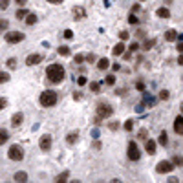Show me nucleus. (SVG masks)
<instances>
[{"label": "nucleus", "mask_w": 183, "mask_h": 183, "mask_svg": "<svg viewBox=\"0 0 183 183\" xmlns=\"http://www.w3.org/2000/svg\"><path fill=\"white\" fill-rule=\"evenodd\" d=\"M77 83H79L81 86H83V84H86V77H79V79H77Z\"/></svg>", "instance_id": "obj_41"}, {"label": "nucleus", "mask_w": 183, "mask_h": 183, "mask_svg": "<svg viewBox=\"0 0 183 183\" xmlns=\"http://www.w3.org/2000/svg\"><path fill=\"white\" fill-rule=\"evenodd\" d=\"M125 50H126V48H125V44H123V40H121L119 44H116V46H114L112 53H114V55H121L123 51H125Z\"/></svg>", "instance_id": "obj_15"}, {"label": "nucleus", "mask_w": 183, "mask_h": 183, "mask_svg": "<svg viewBox=\"0 0 183 183\" xmlns=\"http://www.w3.org/2000/svg\"><path fill=\"white\" fill-rule=\"evenodd\" d=\"M8 68H9V70H15V68H17V61H15V59H9V61H8Z\"/></svg>", "instance_id": "obj_28"}, {"label": "nucleus", "mask_w": 183, "mask_h": 183, "mask_svg": "<svg viewBox=\"0 0 183 183\" xmlns=\"http://www.w3.org/2000/svg\"><path fill=\"white\" fill-rule=\"evenodd\" d=\"M39 103H40L42 106H46V108L53 106L55 103H57V94H55L53 90H46V92H42V94H40V97H39Z\"/></svg>", "instance_id": "obj_2"}, {"label": "nucleus", "mask_w": 183, "mask_h": 183, "mask_svg": "<svg viewBox=\"0 0 183 183\" xmlns=\"http://www.w3.org/2000/svg\"><path fill=\"white\" fill-rule=\"evenodd\" d=\"M117 126H119L117 123H112V125H110V128H112V130H117Z\"/></svg>", "instance_id": "obj_47"}, {"label": "nucleus", "mask_w": 183, "mask_h": 183, "mask_svg": "<svg viewBox=\"0 0 183 183\" xmlns=\"http://www.w3.org/2000/svg\"><path fill=\"white\" fill-rule=\"evenodd\" d=\"M62 35H64V39H68V40H70V39H73V31H72V30H64Z\"/></svg>", "instance_id": "obj_27"}, {"label": "nucleus", "mask_w": 183, "mask_h": 183, "mask_svg": "<svg viewBox=\"0 0 183 183\" xmlns=\"http://www.w3.org/2000/svg\"><path fill=\"white\" fill-rule=\"evenodd\" d=\"M110 116H112V106L101 103V105L97 106V121H99V119H106V117H110Z\"/></svg>", "instance_id": "obj_5"}, {"label": "nucleus", "mask_w": 183, "mask_h": 183, "mask_svg": "<svg viewBox=\"0 0 183 183\" xmlns=\"http://www.w3.org/2000/svg\"><path fill=\"white\" fill-rule=\"evenodd\" d=\"M105 81H106V84H110V86H112V84H116V75H106V79H105Z\"/></svg>", "instance_id": "obj_25"}, {"label": "nucleus", "mask_w": 183, "mask_h": 183, "mask_svg": "<svg viewBox=\"0 0 183 183\" xmlns=\"http://www.w3.org/2000/svg\"><path fill=\"white\" fill-rule=\"evenodd\" d=\"M6 40H8L9 44L22 42V40H24V33H20V31H11V33H8V35H6Z\"/></svg>", "instance_id": "obj_6"}, {"label": "nucleus", "mask_w": 183, "mask_h": 183, "mask_svg": "<svg viewBox=\"0 0 183 183\" xmlns=\"http://www.w3.org/2000/svg\"><path fill=\"white\" fill-rule=\"evenodd\" d=\"M9 139V136H8V132H6V130H0V143H2V145H4V143H6V141Z\"/></svg>", "instance_id": "obj_23"}, {"label": "nucleus", "mask_w": 183, "mask_h": 183, "mask_svg": "<svg viewBox=\"0 0 183 183\" xmlns=\"http://www.w3.org/2000/svg\"><path fill=\"white\" fill-rule=\"evenodd\" d=\"M180 40H183V33H181V35H180Z\"/></svg>", "instance_id": "obj_50"}, {"label": "nucleus", "mask_w": 183, "mask_h": 183, "mask_svg": "<svg viewBox=\"0 0 183 183\" xmlns=\"http://www.w3.org/2000/svg\"><path fill=\"white\" fill-rule=\"evenodd\" d=\"M73 61H75V64H81V62L84 61V57H83V55H77V57L73 59Z\"/></svg>", "instance_id": "obj_36"}, {"label": "nucleus", "mask_w": 183, "mask_h": 183, "mask_svg": "<svg viewBox=\"0 0 183 183\" xmlns=\"http://www.w3.org/2000/svg\"><path fill=\"white\" fill-rule=\"evenodd\" d=\"M178 51H180V53H183V40L178 44Z\"/></svg>", "instance_id": "obj_44"}, {"label": "nucleus", "mask_w": 183, "mask_h": 183, "mask_svg": "<svg viewBox=\"0 0 183 183\" xmlns=\"http://www.w3.org/2000/svg\"><path fill=\"white\" fill-rule=\"evenodd\" d=\"M39 147H40V150H50V147H51V136H42L40 141H39Z\"/></svg>", "instance_id": "obj_8"}, {"label": "nucleus", "mask_w": 183, "mask_h": 183, "mask_svg": "<svg viewBox=\"0 0 183 183\" xmlns=\"http://www.w3.org/2000/svg\"><path fill=\"white\" fill-rule=\"evenodd\" d=\"M137 50H139V44H137V42L130 44V51H137Z\"/></svg>", "instance_id": "obj_35"}, {"label": "nucleus", "mask_w": 183, "mask_h": 183, "mask_svg": "<svg viewBox=\"0 0 183 183\" xmlns=\"http://www.w3.org/2000/svg\"><path fill=\"white\" fill-rule=\"evenodd\" d=\"M141 2H143V0H141Z\"/></svg>", "instance_id": "obj_52"}, {"label": "nucleus", "mask_w": 183, "mask_h": 183, "mask_svg": "<svg viewBox=\"0 0 183 183\" xmlns=\"http://www.w3.org/2000/svg\"><path fill=\"white\" fill-rule=\"evenodd\" d=\"M22 121H24V116H22L20 112H19V114H13V117H11V125H13V126H20Z\"/></svg>", "instance_id": "obj_13"}, {"label": "nucleus", "mask_w": 183, "mask_h": 183, "mask_svg": "<svg viewBox=\"0 0 183 183\" xmlns=\"http://www.w3.org/2000/svg\"><path fill=\"white\" fill-rule=\"evenodd\" d=\"M158 141H159V145H163V147H165V145H169V136H167V132H161Z\"/></svg>", "instance_id": "obj_19"}, {"label": "nucleus", "mask_w": 183, "mask_h": 183, "mask_svg": "<svg viewBox=\"0 0 183 183\" xmlns=\"http://www.w3.org/2000/svg\"><path fill=\"white\" fill-rule=\"evenodd\" d=\"M174 132L183 136V116H178V117L174 119Z\"/></svg>", "instance_id": "obj_10"}, {"label": "nucleus", "mask_w": 183, "mask_h": 183, "mask_svg": "<svg viewBox=\"0 0 183 183\" xmlns=\"http://www.w3.org/2000/svg\"><path fill=\"white\" fill-rule=\"evenodd\" d=\"M172 169H174V163L172 161H159V163H158V167H156V172L167 174V172H170Z\"/></svg>", "instance_id": "obj_7"}, {"label": "nucleus", "mask_w": 183, "mask_h": 183, "mask_svg": "<svg viewBox=\"0 0 183 183\" xmlns=\"http://www.w3.org/2000/svg\"><path fill=\"white\" fill-rule=\"evenodd\" d=\"M6 28H8V20H4V19H2V22H0V30L4 31Z\"/></svg>", "instance_id": "obj_38"}, {"label": "nucleus", "mask_w": 183, "mask_h": 183, "mask_svg": "<svg viewBox=\"0 0 183 183\" xmlns=\"http://www.w3.org/2000/svg\"><path fill=\"white\" fill-rule=\"evenodd\" d=\"M172 163H174V165H176V167H180V165H183V159H181V158H180V156H176V158H174V159H172Z\"/></svg>", "instance_id": "obj_31"}, {"label": "nucleus", "mask_w": 183, "mask_h": 183, "mask_svg": "<svg viewBox=\"0 0 183 183\" xmlns=\"http://www.w3.org/2000/svg\"><path fill=\"white\" fill-rule=\"evenodd\" d=\"M90 86H92V90H94V92H99V83H92Z\"/></svg>", "instance_id": "obj_43"}, {"label": "nucleus", "mask_w": 183, "mask_h": 183, "mask_svg": "<svg viewBox=\"0 0 183 183\" xmlns=\"http://www.w3.org/2000/svg\"><path fill=\"white\" fill-rule=\"evenodd\" d=\"M128 22H130V24H137V17L130 15V17H128Z\"/></svg>", "instance_id": "obj_37"}, {"label": "nucleus", "mask_w": 183, "mask_h": 183, "mask_svg": "<svg viewBox=\"0 0 183 183\" xmlns=\"http://www.w3.org/2000/svg\"><path fill=\"white\" fill-rule=\"evenodd\" d=\"M66 180H68V172H62L57 176V181H66Z\"/></svg>", "instance_id": "obj_30"}, {"label": "nucleus", "mask_w": 183, "mask_h": 183, "mask_svg": "<svg viewBox=\"0 0 183 183\" xmlns=\"http://www.w3.org/2000/svg\"><path fill=\"white\" fill-rule=\"evenodd\" d=\"M15 2H17V4H19V6H24V4H26V2H28V0H15Z\"/></svg>", "instance_id": "obj_46"}, {"label": "nucleus", "mask_w": 183, "mask_h": 183, "mask_svg": "<svg viewBox=\"0 0 183 183\" xmlns=\"http://www.w3.org/2000/svg\"><path fill=\"white\" fill-rule=\"evenodd\" d=\"M8 81H9V73H4L2 72L0 73V83H8Z\"/></svg>", "instance_id": "obj_29"}, {"label": "nucleus", "mask_w": 183, "mask_h": 183, "mask_svg": "<svg viewBox=\"0 0 183 183\" xmlns=\"http://www.w3.org/2000/svg\"><path fill=\"white\" fill-rule=\"evenodd\" d=\"M132 128H134V121H132V119H128V121L125 123V130H126V132H130Z\"/></svg>", "instance_id": "obj_26"}, {"label": "nucleus", "mask_w": 183, "mask_h": 183, "mask_svg": "<svg viewBox=\"0 0 183 183\" xmlns=\"http://www.w3.org/2000/svg\"><path fill=\"white\" fill-rule=\"evenodd\" d=\"M37 22V15H33V13H28V17H26V24L28 26H33Z\"/></svg>", "instance_id": "obj_18"}, {"label": "nucleus", "mask_w": 183, "mask_h": 183, "mask_svg": "<svg viewBox=\"0 0 183 183\" xmlns=\"http://www.w3.org/2000/svg\"><path fill=\"white\" fill-rule=\"evenodd\" d=\"M152 46H154V40H145V44H143V48H145V50H150Z\"/></svg>", "instance_id": "obj_33"}, {"label": "nucleus", "mask_w": 183, "mask_h": 183, "mask_svg": "<svg viewBox=\"0 0 183 183\" xmlns=\"http://www.w3.org/2000/svg\"><path fill=\"white\" fill-rule=\"evenodd\" d=\"M178 64H180V66H183V53L180 55V57H178Z\"/></svg>", "instance_id": "obj_45"}, {"label": "nucleus", "mask_w": 183, "mask_h": 183, "mask_svg": "<svg viewBox=\"0 0 183 183\" xmlns=\"http://www.w3.org/2000/svg\"><path fill=\"white\" fill-rule=\"evenodd\" d=\"M73 15H75V19H84V9L75 8V9H73Z\"/></svg>", "instance_id": "obj_21"}, {"label": "nucleus", "mask_w": 183, "mask_h": 183, "mask_svg": "<svg viewBox=\"0 0 183 183\" xmlns=\"http://www.w3.org/2000/svg\"><path fill=\"white\" fill-rule=\"evenodd\" d=\"M42 61V55L39 53H33V55H28V59H26V64L28 66H37L39 62Z\"/></svg>", "instance_id": "obj_9"}, {"label": "nucleus", "mask_w": 183, "mask_h": 183, "mask_svg": "<svg viewBox=\"0 0 183 183\" xmlns=\"http://www.w3.org/2000/svg\"><path fill=\"white\" fill-rule=\"evenodd\" d=\"M156 15H158L159 19H169V17H170V11L167 9V8H159V9L156 11Z\"/></svg>", "instance_id": "obj_14"}, {"label": "nucleus", "mask_w": 183, "mask_h": 183, "mask_svg": "<svg viewBox=\"0 0 183 183\" xmlns=\"http://www.w3.org/2000/svg\"><path fill=\"white\" fill-rule=\"evenodd\" d=\"M159 99H163V101H167V99H169V92H167V90H163L161 94H159Z\"/></svg>", "instance_id": "obj_34"}, {"label": "nucleus", "mask_w": 183, "mask_h": 183, "mask_svg": "<svg viewBox=\"0 0 183 183\" xmlns=\"http://www.w3.org/2000/svg\"><path fill=\"white\" fill-rule=\"evenodd\" d=\"M28 17V11L26 9H19L17 11V19H26Z\"/></svg>", "instance_id": "obj_24"}, {"label": "nucleus", "mask_w": 183, "mask_h": 183, "mask_svg": "<svg viewBox=\"0 0 183 183\" xmlns=\"http://www.w3.org/2000/svg\"><path fill=\"white\" fill-rule=\"evenodd\" d=\"M8 156H9V159H13V161H20L22 158H24V150H22V147H19V145H13V147H9V150H8Z\"/></svg>", "instance_id": "obj_3"}, {"label": "nucleus", "mask_w": 183, "mask_h": 183, "mask_svg": "<svg viewBox=\"0 0 183 183\" xmlns=\"http://www.w3.org/2000/svg\"><path fill=\"white\" fill-rule=\"evenodd\" d=\"M73 99H75V101H77V99H81V94H79V92H75V94H73Z\"/></svg>", "instance_id": "obj_48"}, {"label": "nucleus", "mask_w": 183, "mask_h": 183, "mask_svg": "<svg viewBox=\"0 0 183 183\" xmlns=\"http://www.w3.org/2000/svg\"><path fill=\"white\" fill-rule=\"evenodd\" d=\"M139 158H141L139 147L136 145V141H130V143H128V159H130V161H137Z\"/></svg>", "instance_id": "obj_4"}, {"label": "nucleus", "mask_w": 183, "mask_h": 183, "mask_svg": "<svg viewBox=\"0 0 183 183\" xmlns=\"http://www.w3.org/2000/svg\"><path fill=\"white\" fill-rule=\"evenodd\" d=\"M46 79H48L50 83H53V84L62 83V79H64V68L61 64L48 66V70H46Z\"/></svg>", "instance_id": "obj_1"}, {"label": "nucleus", "mask_w": 183, "mask_h": 183, "mask_svg": "<svg viewBox=\"0 0 183 183\" xmlns=\"http://www.w3.org/2000/svg\"><path fill=\"white\" fill-rule=\"evenodd\" d=\"M181 112H183V106H181Z\"/></svg>", "instance_id": "obj_51"}, {"label": "nucleus", "mask_w": 183, "mask_h": 183, "mask_svg": "<svg viewBox=\"0 0 183 183\" xmlns=\"http://www.w3.org/2000/svg\"><path fill=\"white\" fill-rule=\"evenodd\" d=\"M59 55L68 57V55H70V48H68V46H61V48H59Z\"/></svg>", "instance_id": "obj_22"}, {"label": "nucleus", "mask_w": 183, "mask_h": 183, "mask_svg": "<svg viewBox=\"0 0 183 183\" xmlns=\"http://www.w3.org/2000/svg\"><path fill=\"white\" fill-rule=\"evenodd\" d=\"M176 39H180L178 31H174V30H167V31H165V40H169V42H174Z\"/></svg>", "instance_id": "obj_12"}, {"label": "nucleus", "mask_w": 183, "mask_h": 183, "mask_svg": "<svg viewBox=\"0 0 183 183\" xmlns=\"http://www.w3.org/2000/svg\"><path fill=\"white\" fill-rule=\"evenodd\" d=\"M0 6H2V9H6V8L9 6V0H2V2H0Z\"/></svg>", "instance_id": "obj_42"}, {"label": "nucleus", "mask_w": 183, "mask_h": 183, "mask_svg": "<svg viewBox=\"0 0 183 183\" xmlns=\"http://www.w3.org/2000/svg\"><path fill=\"white\" fill-rule=\"evenodd\" d=\"M86 61H88V62H94V61H95V55H94V53L86 55Z\"/></svg>", "instance_id": "obj_39"}, {"label": "nucleus", "mask_w": 183, "mask_h": 183, "mask_svg": "<svg viewBox=\"0 0 183 183\" xmlns=\"http://www.w3.org/2000/svg\"><path fill=\"white\" fill-rule=\"evenodd\" d=\"M13 178H15V181H26V180H28V174L26 172H17Z\"/></svg>", "instance_id": "obj_20"}, {"label": "nucleus", "mask_w": 183, "mask_h": 183, "mask_svg": "<svg viewBox=\"0 0 183 183\" xmlns=\"http://www.w3.org/2000/svg\"><path fill=\"white\" fill-rule=\"evenodd\" d=\"M108 66H110V62H108L106 57H105V59H99V64H97V68H99V70H106Z\"/></svg>", "instance_id": "obj_17"}, {"label": "nucleus", "mask_w": 183, "mask_h": 183, "mask_svg": "<svg viewBox=\"0 0 183 183\" xmlns=\"http://www.w3.org/2000/svg\"><path fill=\"white\" fill-rule=\"evenodd\" d=\"M48 2H51V4H61L62 0H48Z\"/></svg>", "instance_id": "obj_49"}, {"label": "nucleus", "mask_w": 183, "mask_h": 183, "mask_svg": "<svg viewBox=\"0 0 183 183\" xmlns=\"http://www.w3.org/2000/svg\"><path fill=\"white\" fill-rule=\"evenodd\" d=\"M139 139H147V130H139Z\"/></svg>", "instance_id": "obj_40"}, {"label": "nucleus", "mask_w": 183, "mask_h": 183, "mask_svg": "<svg viewBox=\"0 0 183 183\" xmlns=\"http://www.w3.org/2000/svg\"><path fill=\"white\" fill-rule=\"evenodd\" d=\"M77 139H79V134H77V132H72V134H68V137H66V141H68L70 145H73Z\"/></svg>", "instance_id": "obj_16"}, {"label": "nucleus", "mask_w": 183, "mask_h": 183, "mask_svg": "<svg viewBox=\"0 0 183 183\" xmlns=\"http://www.w3.org/2000/svg\"><path fill=\"white\" fill-rule=\"evenodd\" d=\"M145 150L148 152V154H156V141L152 139H145Z\"/></svg>", "instance_id": "obj_11"}, {"label": "nucleus", "mask_w": 183, "mask_h": 183, "mask_svg": "<svg viewBox=\"0 0 183 183\" xmlns=\"http://www.w3.org/2000/svg\"><path fill=\"white\" fill-rule=\"evenodd\" d=\"M128 37H130L128 31H121V33H119V39H121V40H126Z\"/></svg>", "instance_id": "obj_32"}]
</instances>
